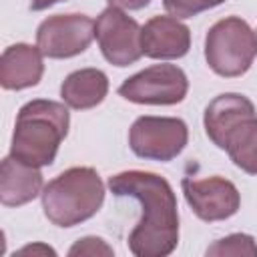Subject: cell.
<instances>
[{
  "label": "cell",
  "mask_w": 257,
  "mask_h": 257,
  "mask_svg": "<svg viewBox=\"0 0 257 257\" xmlns=\"http://www.w3.org/2000/svg\"><path fill=\"white\" fill-rule=\"evenodd\" d=\"M116 197H133L141 203V221L128 235V249L137 257H167L179 243L177 197L169 181L149 171H124L108 179Z\"/></svg>",
  "instance_id": "obj_1"
},
{
  "label": "cell",
  "mask_w": 257,
  "mask_h": 257,
  "mask_svg": "<svg viewBox=\"0 0 257 257\" xmlns=\"http://www.w3.org/2000/svg\"><path fill=\"white\" fill-rule=\"evenodd\" d=\"M68 126L70 112L62 102L46 98L30 100L18 110L10 155L38 169L48 167L54 163Z\"/></svg>",
  "instance_id": "obj_2"
},
{
  "label": "cell",
  "mask_w": 257,
  "mask_h": 257,
  "mask_svg": "<svg viewBox=\"0 0 257 257\" xmlns=\"http://www.w3.org/2000/svg\"><path fill=\"white\" fill-rule=\"evenodd\" d=\"M104 185L92 167H72L48 181L42 189V209L56 227H74L98 213Z\"/></svg>",
  "instance_id": "obj_3"
},
{
  "label": "cell",
  "mask_w": 257,
  "mask_h": 257,
  "mask_svg": "<svg viewBox=\"0 0 257 257\" xmlns=\"http://www.w3.org/2000/svg\"><path fill=\"white\" fill-rule=\"evenodd\" d=\"M257 54V36L239 16L215 22L205 36V60L209 68L225 78L245 74Z\"/></svg>",
  "instance_id": "obj_4"
},
{
  "label": "cell",
  "mask_w": 257,
  "mask_h": 257,
  "mask_svg": "<svg viewBox=\"0 0 257 257\" xmlns=\"http://www.w3.org/2000/svg\"><path fill=\"white\" fill-rule=\"evenodd\" d=\"M189 141L185 120L173 116H139L128 131L131 151L149 161L169 163L183 153Z\"/></svg>",
  "instance_id": "obj_5"
},
{
  "label": "cell",
  "mask_w": 257,
  "mask_h": 257,
  "mask_svg": "<svg viewBox=\"0 0 257 257\" xmlns=\"http://www.w3.org/2000/svg\"><path fill=\"white\" fill-rule=\"evenodd\" d=\"M187 90V74L177 64H153L118 86V94L137 104H177Z\"/></svg>",
  "instance_id": "obj_6"
},
{
  "label": "cell",
  "mask_w": 257,
  "mask_h": 257,
  "mask_svg": "<svg viewBox=\"0 0 257 257\" xmlns=\"http://www.w3.org/2000/svg\"><path fill=\"white\" fill-rule=\"evenodd\" d=\"M141 30L139 22L116 6L104 8L94 22V36L102 56L118 68L131 66L143 56Z\"/></svg>",
  "instance_id": "obj_7"
},
{
  "label": "cell",
  "mask_w": 257,
  "mask_h": 257,
  "mask_svg": "<svg viewBox=\"0 0 257 257\" xmlns=\"http://www.w3.org/2000/svg\"><path fill=\"white\" fill-rule=\"evenodd\" d=\"M94 38V22L84 14H56L40 22L36 46L48 58H72L82 54Z\"/></svg>",
  "instance_id": "obj_8"
},
{
  "label": "cell",
  "mask_w": 257,
  "mask_h": 257,
  "mask_svg": "<svg viewBox=\"0 0 257 257\" xmlns=\"http://www.w3.org/2000/svg\"><path fill=\"white\" fill-rule=\"evenodd\" d=\"M181 189L193 213L203 221H225L241 207L237 187L229 179L217 175L207 179L183 177Z\"/></svg>",
  "instance_id": "obj_9"
},
{
  "label": "cell",
  "mask_w": 257,
  "mask_h": 257,
  "mask_svg": "<svg viewBox=\"0 0 257 257\" xmlns=\"http://www.w3.org/2000/svg\"><path fill=\"white\" fill-rule=\"evenodd\" d=\"M141 46L155 60L183 58L191 48V30L175 16H153L141 30Z\"/></svg>",
  "instance_id": "obj_10"
},
{
  "label": "cell",
  "mask_w": 257,
  "mask_h": 257,
  "mask_svg": "<svg viewBox=\"0 0 257 257\" xmlns=\"http://www.w3.org/2000/svg\"><path fill=\"white\" fill-rule=\"evenodd\" d=\"M257 116L253 102L237 92H225L215 96L205 108V133L211 143L225 151L227 137L247 118Z\"/></svg>",
  "instance_id": "obj_11"
},
{
  "label": "cell",
  "mask_w": 257,
  "mask_h": 257,
  "mask_svg": "<svg viewBox=\"0 0 257 257\" xmlns=\"http://www.w3.org/2000/svg\"><path fill=\"white\" fill-rule=\"evenodd\" d=\"M42 52L38 46L16 42L2 52L0 58V84L6 90H22L36 86L44 74Z\"/></svg>",
  "instance_id": "obj_12"
},
{
  "label": "cell",
  "mask_w": 257,
  "mask_h": 257,
  "mask_svg": "<svg viewBox=\"0 0 257 257\" xmlns=\"http://www.w3.org/2000/svg\"><path fill=\"white\" fill-rule=\"evenodd\" d=\"M42 195V173L12 155L0 165V201L6 207H20Z\"/></svg>",
  "instance_id": "obj_13"
},
{
  "label": "cell",
  "mask_w": 257,
  "mask_h": 257,
  "mask_svg": "<svg viewBox=\"0 0 257 257\" xmlns=\"http://www.w3.org/2000/svg\"><path fill=\"white\" fill-rule=\"evenodd\" d=\"M108 92V78L98 68H80L70 72L60 84L62 102L76 110L94 108Z\"/></svg>",
  "instance_id": "obj_14"
},
{
  "label": "cell",
  "mask_w": 257,
  "mask_h": 257,
  "mask_svg": "<svg viewBox=\"0 0 257 257\" xmlns=\"http://www.w3.org/2000/svg\"><path fill=\"white\" fill-rule=\"evenodd\" d=\"M233 165L247 175H257V116L243 120L225 143Z\"/></svg>",
  "instance_id": "obj_15"
},
{
  "label": "cell",
  "mask_w": 257,
  "mask_h": 257,
  "mask_svg": "<svg viewBox=\"0 0 257 257\" xmlns=\"http://www.w3.org/2000/svg\"><path fill=\"white\" fill-rule=\"evenodd\" d=\"M207 257H257V243L247 233H231L207 247Z\"/></svg>",
  "instance_id": "obj_16"
},
{
  "label": "cell",
  "mask_w": 257,
  "mask_h": 257,
  "mask_svg": "<svg viewBox=\"0 0 257 257\" xmlns=\"http://www.w3.org/2000/svg\"><path fill=\"white\" fill-rule=\"evenodd\" d=\"M223 2L225 0H163V6L175 18H193Z\"/></svg>",
  "instance_id": "obj_17"
},
{
  "label": "cell",
  "mask_w": 257,
  "mask_h": 257,
  "mask_svg": "<svg viewBox=\"0 0 257 257\" xmlns=\"http://www.w3.org/2000/svg\"><path fill=\"white\" fill-rule=\"evenodd\" d=\"M112 253H114L112 247L106 245V241L100 237H82L68 249L70 257H98V255L110 257Z\"/></svg>",
  "instance_id": "obj_18"
},
{
  "label": "cell",
  "mask_w": 257,
  "mask_h": 257,
  "mask_svg": "<svg viewBox=\"0 0 257 257\" xmlns=\"http://www.w3.org/2000/svg\"><path fill=\"white\" fill-rule=\"evenodd\" d=\"M110 6H116V8H124V10H141L145 6L151 4V0H106Z\"/></svg>",
  "instance_id": "obj_19"
},
{
  "label": "cell",
  "mask_w": 257,
  "mask_h": 257,
  "mask_svg": "<svg viewBox=\"0 0 257 257\" xmlns=\"http://www.w3.org/2000/svg\"><path fill=\"white\" fill-rule=\"evenodd\" d=\"M26 253H42V255H56V251L54 249H50L48 245H26V247H22L20 251H18V255H26Z\"/></svg>",
  "instance_id": "obj_20"
},
{
  "label": "cell",
  "mask_w": 257,
  "mask_h": 257,
  "mask_svg": "<svg viewBox=\"0 0 257 257\" xmlns=\"http://www.w3.org/2000/svg\"><path fill=\"white\" fill-rule=\"evenodd\" d=\"M58 2H64V0H30V10H34V12L46 10V8H50V6L58 4Z\"/></svg>",
  "instance_id": "obj_21"
},
{
  "label": "cell",
  "mask_w": 257,
  "mask_h": 257,
  "mask_svg": "<svg viewBox=\"0 0 257 257\" xmlns=\"http://www.w3.org/2000/svg\"><path fill=\"white\" fill-rule=\"evenodd\" d=\"M255 36H257V34H255Z\"/></svg>",
  "instance_id": "obj_22"
}]
</instances>
